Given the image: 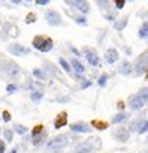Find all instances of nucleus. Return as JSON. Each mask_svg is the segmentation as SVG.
I'll return each mask as SVG.
<instances>
[{
    "label": "nucleus",
    "instance_id": "nucleus-1",
    "mask_svg": "<svg viewBox=\"0 0 148 153\" xmlns=\"http://www.w3.org/2000/svg\"><path fill=\"white\" fill-rule=\"evenodd\" d=\"M32 45L35 50L40 51V53H49L54 48V42L49 36H43V35H38L33 38Z\"/></svg>",
    "mask_w": 148,
    "mask_h": 153
},
{
    "label": "nucleus",
    "instance_id": "nucleus-2",
    "mask_svg": "<svg viewBox=\"0 0 148 153\" xmlns=\"http://www.w3.org/2000/svg\"><path fill=\"white\" fill-rule=\"evenodd\" d=\"M64 3L72 6V8H75L81 14H88L90 12V5H88L87 0H64Z\"/></svg>",
    "mask_w": 148,
    "mask_h": 153
},
{
    "label": "nucleus",
    "instance_id": "nucleus-3",
    "mask_svg": "<svg viewBox=\"0 0 148 153\" xmlns=\"http://www.w3.org/2000/svg\"><path fill=\"white\" fill-rule=\"evenodd\" d=\"M66 144H67V135H57V137H54L51 141L46 143V147H48V149H52V150H60V149H63Z\"/></svg>",
    "mask_w": 148,
    "mask_h": 153
},
{
    "label": "nucleus",
    "instance_id": "nucleus-4",
    "mask_svg": "<svg viewBox=\"0 0 148 153\" xmlns=\"http://www.w3.org/2000/svg\"><path fill=\"white\" fill-rule=\"evenodd\" d=\"M8 51H9L12 56L21 57V56H27V54L30 53V48H27V47H24V45H21V44L14 42V44H9V45H8Z\"/></svg>",
    "mask_w": 148,
    "mask_h": 153
},
{
    "label": "nucleus",
    "instance_id": "nucleus-5",
    "mask_svg": "<svg viewBox=\"0 0 148 153\" xmlns=\"http://www.w3.org/2000/svg\"><path fill=\"white\" fill-rule=\"evenodd\" d=\"M45 20L48 23V26L51 27H57V26H61V15L57 12V11H48L45 14Z\"/></svg>",
    "mask_w": 148,
    "mask_h": 153
},
{
    "label": "nucleus",
    "instance_id": "nucleus-6",
    "mask_svg": "<svg viewBox=\"0 0 148 153\" xmlns=\"http://www.w3.org/2000/svg\"><path fill=\"white\" fill-rule=\"evenodd\" d=\"M2 72L9 75V76H17L20 74V68L14 62H3L2 63Z\"/></svg>",
    "mask_w": 148,
    "mask_h": 153
},
{
    "label": "nucleus",
    "instance_id": "nucleus-7",
    "mask_svg": "<svg viewBox=\"0 0 148 153\" xmlns=\"http://www.w3.org/2000/svg\"><path fill=\"white\" fill-rule=\"evenodd\" d=\"M84 57H85V60L91 65V66H99V63H100V59H99V56H97V53L93 50V48H84Z\"/></svg>",
    "mask_w": 148,
    "mask_h": 153
},
{
    "label": "nucleus",
    "instance_id": "nucleus-8",
    "mask_svg": "<svg viewBox=\"0 0 148 153\" xmlns=\"http://www.w3.org/2000/svg\"><path fill=\"white\" fill-rule=\"evenodd\" d=\"M70 131H72V132H78V134H88V132L91 131V128H90L87 123L78 122V123H72V125H70Z\"/></svg>",
    "mask_w": 148,
    "mask_h": 153
},
{
    "label": "nucleus",
    "instance_id": "nucleus-9",
    "mask_svg": "<svg viewBox=\"0 0 148 153\" xmlns=\"http://www.w3.org/2000/svg\"><path fill=\"white\" fill-rule=\"evenodd\" d=\"M93 150H94V146L90 141H84L75 147L73 153H93Z\"/></svg>",
    "mask_w": 148,
    "mask_h": 153
},
{
    "label": "nucleus",
    "instance_id": "nucleus-10",
    "mask_svg": "<svg viewBox=\"0 0 148 153\" xmlns=\"http://www.w3.org/2000/svg\"><path fill=\"white\" fill-rule=\"evenodd\" d=\"M66 125H67V113L66 111H61L55 117V120H54V129H61Z\"/></svg>",
    "mask_w": 148,
    "mask_h": 153
},
{
    "label": "nucleus",
    "instance_id": "nucleus-11",
    "mask_svg": "<svg viewBox=\"0 0 148 153\" xmlns=\"http://www.w3.org/2000/svg\"><path fill=\"white\" fill-rule=\"evenodd\" d=\"M144 105H145V104H144L142 99L138 96V93H136V95H132V96L129 98V107H130L132 110H141Z\"/></svg>",
    "mask_w": 148,
    "mask_h": 153
},
{
    "label": "nucleus",
    "instance_id": "nucleus-12",
    "mask_svg": "<svg viewBox=\"0 0 148 153\" xmlns=\"http://www.w3.org/2000/svg\"><path fill=\"white\" fill-rule=\"evenodd\" d=\"M118 141H121V143H124V141H127L129 140V137H130V132L127 131V129H124V128H118V129H115L114 131V134H112Z\"/></svg>",
    "mask_w": 148,
    "mask_h": 153
},
{
    "label": "nucleus",
    "instance_id": "nucleus-13",
    "mask_svg": "<svg viewBox=\"0 0 148 153\" xmlns=\"http://www.w3.org/2000/svg\"><path fill=\"white\" fill-rule=\"evenodd\" d=\"M105 59H106V62H108L109 65L115 63V62L118 60V51H117L115 48H108L106 53H105Z\"/></svg>",
    "mask_w": 148,
    "mask_h": 153
},
{
    "label": "nucleus",
    "instance_id": "nucleus-14",
    "mask_svg": "<svg viewBox=\"0 0 148 153\" xmlns=\"http://www.w3.org/2000/svg\"><path fill=\"white\" fill-rule=\"evenodd\" d=\"M70 66H72V69L75 71L78 75H81V74H84L85 72V66L77 59V57H73L72 60H70Z\"/></svg>",
    "mask_w": 148,
    "mask_h": 153
},
{
    "label": "nucleus",
    "instance_id": "nucleus-15",
    "mask_svg": "<svg viewBox=\"0 0 148 153\" xmlns=\"http://www.w3.org/2000/svg\"><path fill=\"white\" fill-rule=\"evenodd\" d=\"M67 15L75 21L77 24H80V26H87V18L84 17V15H75V14H72V12H69L67 11Z\"/></svg>",
    "mask_w": 148,
    "mask_h": 153
},
{
    "label": "nucleus",
    "instance_id": "nucleus-16",
    "mask_svg": "<svg viewBox=\"0 0 148 153\" xmlns=\"http://www.w3.org/2000/svg\"><path fill=\"white\" fill-rule=\"evenodd\" d=\"M147 69H148V62H147V59H141L139 63L136 65V75H142Z\"/></svg>",
    "mask_w": 148,
    "mask_h": 153
},
{
    "label": "nucleus",
    "instance_id": "nucleus-17",
    "mask_svg": "<svg viewBox=\"0 0 148 153\" xmlns=\"http://www.w3.org/2000/svg\"><path fill=\"white\" fill-rule=\"evenodd\" d=\"M12 131H14L15 134H18V135H26V134L29 132V128L24 126V125H21V123H15Z\"/></svg>",
    "mask_w": 148,
    "mask_h": 153
},
{
    "label": "nucleus",
    "instance_id": "nucleus-18",
    "mask_svg": "<svg viewBox=\"0 0 148 153\" xmlns=\"http://www.w3.org/2000/svg\"><path fill=\"white\" fill-rule=\"evenodd\" d=\"M132 65L129 63V62H123L121 63V66H120V74H123V75H130L132 74Z\"/></svg>",
    "mask_w": 148,
    "mask_h": 153
},
{
    "label": "nucleus",
    "instance_id": "nucleus-19",
    "mask_svg": "<svg viewBox=\"0 0 148 153\" xmlns=\"http://www.w3.org/2000/svg\"><path fill=\"white\" fill-rule=\"evenodd\" d=\"M91 126H93L94 129H97V131H105V129H108V123L103 122V120H93V122H91Z\"/></svg>",
    "mask_w": 148,
    "mask_h": 153
},
{
    "label": "nucleus",
    "instance_id": "nucleus-20",
    "mask_svg": "<svg viewBox=\"0 0 148 153\" xmlns=\"http://www.w3.org/2000/svg\"><path fill=\"white\" fill-rule=\"evenodd\" d=\"M3 140H5V143H12V140H14V131L5 128L3 129Z\"/></svg>",
    "mask_w": 148,
    "mask_h": 153
},
{
    "label": "nucleus",
    "instance_id": "nucleus-21",
    "mask_svg": "<svg viewBox=\"0 0 148 153\" xmlns=\"http://www.w3.org/2000/svg\"><path fill=\"white\" fill-rule=\"evenodd\" d=\"M42 98H43V93H42L40 90H33V92L30 93V101H32V102H39Z\"/></svg>",
    "mask_w": 148,
    "mask_h": 153
},
{
    "label": "nucleus",
    "instance_id": "nucleus-22",
    "mask_svg": "<svg viewBox=\"0 0 148 153\" xmlns=\"http://www.w3.org/2000/svg\"><path fill=\"white\" fill-rule=\"evenodd\" d=\"M127 21H129V18H127V17H124V18H121V20L115 21V23H114V27H115L117 30H123V29L127 26Z\"/></svg>",
    "mask_w": 148,
    "mask_h": 153
},
{
    "label": "nucleus",
    "instance_id": "nucleus-23",
    "mask_svg": "<svg viewBox=\"0 0 148 153\" xmlns=\"http://www.w3.org/2000/svg\"><path fill=\"white\" fill-rule=\"evenodd\" d=\"M58 63H60V66H61L67 74H72V66H70V63H69L67 60H64L63 57H60V59H58Z\"/></svg>",
    "mask_w": 148,
    "mask_h": 153
},
{
    "label": "nucleus",
    "instance_id": "nucleus-24",
    "mask_svg": "<svg viewBox=\"0 0 148 153\" xmlns=\"http://www.w3.org/2000/svg\"><path fill=\"white\" fill-rule=\"evenodd\" d=\"M127 117H129V116H127L126 113H118L117 116H114V117H112V123H114V125H117V123H121V122L127 120Z\"/></svg>",
    "mask_w": 148,
    "mask_h": 153
},
{
    "label": "nucleus",
    "instance_id": "nucleus-25",
    "mask_svg": "<svg viewBox=\"0 0 148 153\" xmlns=\"http://www.w3.org/2000/svg\"><path fill=\"white\" fill-rule=\"evenodd\" d=\"M139 38H141V39L148 38V21H145V23L142 24V27L139 29Z\"/></svg>",
    "mask_w": 148,
    "mask_h": 153
},
{
    "label": "nucleus",
    "instance_id": "nucleus-26",
    "mask_svg": "<svg viewBox=\"0 0 148 153\" xmlns=\"http://www.w3.org/2000/svg\"><path fill=\"white\" fill-rule=\"evenodd\" d=\"M138 96L142 99V102H144V104H147V102H148V87L141 89V90L138 92Z\"/></svg>",
    "mask_w": 148,
    "mask_h": 153
},
{
    "label": "nucleus",
    "instance_id": "nucleus-27",
    "mask_svg": "<svg viewBox=\"0 0 148 153\" xmlns=\"http://www.w3.org/2000/svg\"><path fill=\"white\" fill-rule=\"evenodd\" d=\"M33 75L36 76V78H39V80H46V74L42 69H39V68H35L33 69Z\"/></svg>",
    "mask_w": 148,
    "mask_h": 153
},
{
    "label": "nucleus",
    "instance_id": "nucleus-28",
    "mask_svg": "<svg viewBox=\"0 0 148 153\" xmlns=\"http://www.w3.org/2000/svg\"><path fill=\"white\" fill-rule=\"evenodd\" d=\"M43 132H45L43 126H42V125H36V126L33 128V131H32V138H33V137H38V135H40V134H43Z\"/></svg>",
    "mask_w": 148,
    "mask_h": 153
},
{
    "label": "nucleus",
    "instance_id": "nucleus-29",
    "mask_svg": "<svg viewBox=\"0 0 148 153\" xmlns=\"http://www.w3.org/2000/svg\"><path fill=\"white\" fill-rule=\"evenodd\" d=\"M147 131H148V120H144V122H141L138 125V132L139 134H145Z\"/></svg>",
    "mask_w": 148,
    "mask_h": 153
},
{
    "label": "nucleus",
    "instance_id": "nucleus-30",
    "mask_svg": "<svg viewBox=\"0 0 148 153\" xmlns=\"http://www.w3.org/2000/svg\"><path fill=\"white\" fill-rule=\"evenodd\" d=\"M36 20H38V17H36L35 12H29L27 17H26V23L27 24H33V23H36Z\"/></svg>",
    "mask_w": 148,
    "mask_h": 153
},
{
    "label": "nucleus",
    "instance_id": "nucleus-31",
    "mask_svg": "<svg viewBox=\"0 0 148 153\" xmlns=\"http://www.w3.org/2000/svg\"><path fill=\"white\" fill-rule=\"evenodd\" d=\"M96 3L100 9H109V0H96Z\"/></svg>",
    "mask_w": 148,
    "mask_h": 153
},
{
    "label": "nucleus",
    "instance_id": "nucleus-32",
    "mask_svg": "<svg viewBox=\"0 0 148 153\" xmlns=\"http://www.w3.org/2000/svg\"><path fill=\"white\" fill-rule=\"evenodd\" d=\"M106 81H108V74H102V75L99 76V80H97V84H99L100 87H103V86L106 84Z\"/></svg>",
    "mask_w": 148,
    "mask_h": 153
},
{
    "label": "nucleus",
    "instance_id": "nucleus-33",
    "mask_svg": "<svg viewBox=\"0 0 148 153\" xmlns=\"http://www.w3.org/2000/svg\"><path fill=\"white\" fill-rule=\"evenodd\" d=\"M45 137H46V132H43V134H40V135H38V137H33L32 141H33V144H40V141H43Z\"/></svg>",
    "mask_w": 148,
    "mask_h": 153
},
{
    "label": "nucleus",
    "instance_id": "nucleus-34",
    "mask_svg": "<svg viewBox=\"0 0 148 153\" xmlns=\"http://www.w3.org/2000/svg\"><path fill=\"white\" fill-rule=\"evenodd\" d=\"M2 119H3V122L9 123V122H11V119H12V117H11V113H9L8 110H5V111L2 113Z\"/></svg>",
    "mask_w": 148,
    "mask_h": 153
},
{
    "label": "nucleus",
    "instance_id": "nucleus-35",
    "mask_svg": "<svg viewBox=\"0 0 148 153\" xmlns=\"http://www.w3.org/2000/svg\"><path fill=\"white\" fill-rule=\"evenodd\" d=\"M17 90H18L17 84H8V86H6V92H8V93H15Z\"/></svg>",
    "mask_w": 148,
    "mask_h": 153
},
{
    "label": "nucleus",
    "instance_id": "nucleus-36",
    "mask_svg": "<svg viewBox=\"0 0 148 153\" xmlns=\"http://www.w3.org/2000/svg\"><path fill=\"white\" fill-rule=\"evenodd\" d=\"M114 2H115L117 9H123V8H124V3H126V0H114Z\"/></svg>",
    "mask_w": 148,
    "mask_h": 153
},
{
    "label": "nucleus",
    "instance_id": "nucleus-37",
    "mask_svg": "<svg viewBox=\"0 0 148 153\" xmlns=\"http://www.w3.org/2000/svg\"><path fill=\"white\" fill-rule=\"evenodd\" d=\"M55 101H57V102H60V104H66V102H69V101H70V98H69V96H60V98H57Z\"/></svg>",
    "mask_w": 148,
    "mask_h": 153
},
{
    "label": "nucleus",
    "instance_id": "nucleus-38",
    "mask_svg": "<svg viewBox=\"0 0 148 153\" xmlns=\"http://www.w3.org/2000/svg\"><path fill=\"white\" fill-rule=\"evenodd\" d=\"M5 152H6V143L5 140L0 138V153H5Z\"/></svg>",
    "mask_w": 148,
    "mask_h": 153
},
{
    "label": "nucleus",
    "instance_id": "nucleus-39",
    "mask_svg": "<svg viewBox=\"0 0 148 153\" xmlns=\"http://www.w3.org/2000/svg\"><path fill=\"white\" fill-rule=\"evenodd\" d=\"M38 6H46L49 3V0H35Z\"/></svg>",
    "mask_w": 148,
    "mask_h": 153
},
{
    "label": "nucleus",
    "instance_id": "nucleus-40",
    "mask_svg": "<svg viewBox=\"0 0 148 153\" xmlns=\"http://www.w3.org/2000/svg\"><path fill=\"white\" fill-rule=\"evenodd\" d=\"M105 18L108 21H114L115 20V14H105Z\"/></svg>",
    "mask_w": 148,
    "mask_h": 153
},
{
    "label": "nucleus",
    "instance_id": "nucleus-41",
    "mask_svg": "<svg viewBox=\"0 0 148 153\" xmlns=\"http://www.w3.org/2000/svg\"><path fill=\"white\" fill-rule=\"evenodd\" d=\"M91 86V81H88V80H85L82 84H81V89H87V87H90Z\"/></svg>",
    "mask_w": 148,
    "mask_h": 153
},
{
    "label": "nucleus",
    "instance_id": "nucleus-42",
    "mask_svg": "<svg viewBox=\"0 0 148 153\" xmlns=\"http://www.w3.org/2000/svg\"><path fill=\"white\" fill-rule=\"evenodd\" d=\"M70 51H72V53H73V54H75V56H77V57H78V56H80V51H78V50H77V48H75V47H70Z\"/></svg>",
    "mask_w": 148,
    "mask_h": 153
},
{
    "label": "nucleus",
    "instance_id": "nucleus-43",
    "mask_svg": "<svg viewBox=\"0 0 148 153\" xmlns=\"http://www.w3.org/2000/svg\"><path fill=\"white\" fill-rule=\"evenodd\" d=\"M9 2H11V3H14V5H20V3L23 2V0H9Z\"/></svg>",
    "mask_w": 148,
    "mask_h": 153
},
{
    "label": "nucleus",
    "instance_id": "nucleus-44",
    "mask_svg": "<svg viewBox=\"0 0 148 153\" xmlns=\"http://www.w3.org/2000/svg\"><path fill=\"white\" fill-rule=\"evenodd\" d=\"M118 108L123 110V108H124V102H118Z\"/></svg>",
    "mask_w": 148,
    "mask_h": 153
},
{
    "label": "nucleus",
    "instance_id": "nucleus-45",
    "mask_svg": "<svg viewBox=\"0 0 148 153\" xmlns=\"http://www.w3.org/2000/svg\"><path fill=\"white\" fill-rule=\"evenodd\" d=\"M9 153H18V149H17V147H14V149H12Z\"/></svg>",
    "mask_w": 148,
    "mask_h": 153
},
{
    "label": "nucleus",
    "instance_id": "nucleus-46",
    "mask_svg": "<svg viewBox=\"0 0 148 153\" xmlns=\"http://www.w3.org/2000/svg\"><path fill=\"white\" fill-rule=\"evenodd\" d=\"M3 2H5V0H0V3H3Z\"/></svg>",
    "mask_w": 148,
    "mask_h": 153
},
{
    "label": "nucleus",
    "instance_id": "nucleus-47",
    "mask_svg": "<svg viewBox=\"0 0 148 153\" xmlns=\"http://www.w3.org/2000/svg\"><path fill=\"white\" fill-rule=\"evenodd\" d=\"M26 2H32V0H26Z\"/></svg>",
    "mask_w": 148,
    "mask_h": 153
},
{
    "label": "nucleus",
    "instance_id": "nucleus-48",
    "mask_svg": "<svg viewBox=\"0 0 148 153\" xmlns=\"http://www.w3.org/2000/svg\"><path fill=\"white\" fill-rule=\"evenodd\" d=\"M0 27H2V21H0Z\"/></svg>",
    "mask_w": 148,
    "mask_h": 153
},
{
    "label": "nucleus",
    "instance_id": "nucleus-49",
    "mask_svg": "<svg viewBox=\"0 0 148 153\" xmlns=\"http://www.w3.org/2000/svg\"><path fill=\"white\" fill-rule=\"evenodd\" d=\"M147 141H148V138H147Z\"/></svg>",
    "mask_w": 148,
    "mask_h": 153
},
{
    "label": "nucleus",
    "instance_id": "nucleus-50",
    "mask_svg": "<svg viewBox=\"0 0 148 153\" xmlns=\"http://www.w3.org/2000/svg\"><path fill=\"white\" fill-rule=\"evenodd\" d=\"M147 153H148V152H147Z\"/></svg>",
    "mask_w": 148,
    "mask_h": 153
}]
</instances>
